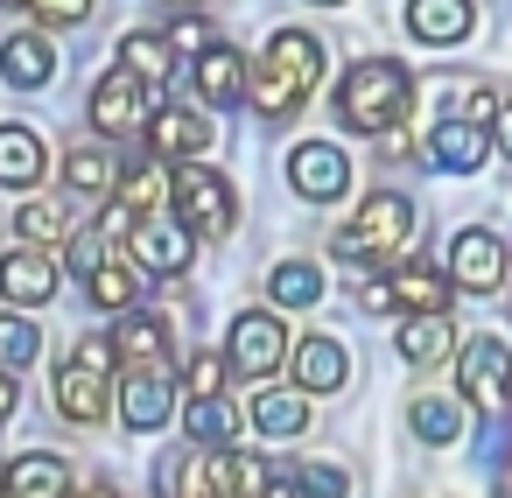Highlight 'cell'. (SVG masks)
I'll return each instance as SVG.
<instances>
[{"instance_id": "4dcf8cb0", "label": "cell", "mask_w": 512, "mask_h": 498, "mask_svg": "<svg viewBox=\"0 0 512 498\" xmlns=\"http://www.w3.org/2000/svg\"><path fill=\"white\" fill-rule=\"evenodd\" d=\"M407 428H414L421 442H456V435H463V407H456V400L421 393V400L407 407Z\"/></svg>"}, {"instance_id": "c3c4849f", "label": "cell", "mask_w": 512, "mask_h": 498, "mask_svg": "<svg viewBox=\"0 0 512 498\" xmlns=\"http://www.w3.org/2000/svg\"><path fill=\"white\" fill-rule=\"evenodd\" d=\"M169 8H197V0H169Z\"/></svg>"}, {"instance_id": "e0dca14e", "label": "cell", "mask_w": 512, "mask_h": 498, "mask_svg": "<svg viewBox=\"0 0 512 498\" xmlns=\"http://www.w3.org/2000/svg\"><path fill=\"white\" fill-rule=\"evenodd\" d=\"M57 414H64V421H78V428L106 421V414H113V400H106V372H92V365L64 358V365H57Z\"/></svg>"}, {"instance_id": "ba28073f", "label": "cell", "mask_w": 512, "mask_h": 498, "mask_svg": "<svg viewBox=\"0 0 512 498\" xmlns=\"http://www.w3.org/2000/svg\"><path fill=\"white\" fill-rule=\"evenodd\" d=\"M225 351H232V372H239V379H267V372L295 351V337H288V323H281L274 309H246V316L232 323Z\"/></svg>"}, {"instance_id": "8fae6325", "label": "cell", "mask_w": 512, "mask_h": 498, "mask_svg": "<svg viewBox=\"0 0 512 498\" xmlns=\"http://www.w3.org/2000/svg\"><path fill=\"white\" fill-rule=\"evenodd\" d=\"M449 281H456L463 295L505 288V246H498V232H484V225L456 232V246H449Z\"/></svg>"}, {"instance_id": "d6a6232c", "label": "cell", "mask_w": 512, "mask_h": 498, "mask_svg": "<svg viewBox=\"0 0 512 498\" xmlns=\"http://www.w3.org/2000/svg\"><path fill=\"white\" fill-rule=\"evenodd\" d=\"M183 428H190L197 449H204V442L225 449V442H232V407H225V400H190V407H183Z\"/></svg>"}, {"instance_id": "7c38bea8", "label": "cell", "mask_w": 512, "mask_h": 498, "mask_svg": "<svg viewBox=\"0 0 512 498\" xmlns=\"http://www.w3.org/2000/svg\"><path fill=\"white\" fill-rule=\"evenodd\" d=\"M0 295H8L15 309H43L57 295V260L43 246H15V253H0Z\"/></svg>"}, {"instance_id": "484cf974", "label": "cell", "mask_w": 512, "mask_h": 498, "mask_svg": "<svg viewBox=\"0 0 512 498\" xmlns=\"http://www.w3.org/2000/svg\"><path fill=\"white\" fill-rule=\"evenodd\" d=\"M85 295H92V309L127 316V309L141 302V281H134V267H120V260H99V267L85 274Z\"/></svg>"}, {"instance_id": "277c9868", "label": "cell", "mask_w": 512, "mask_h": 498, "mask_svg": "<svg viewBox=\"0 0 512 498\" xmlns=\"http://www.w3.org/2000/svg\"><path fill=\"white\" fill-rule=\"evenodd\" d=\"M169 204H176V218H183L197 239H204V232H211V239H225V232H232V218H239L232 183H225L218 169H197V162H190V169H176V197H169Z\"/></svg>"}, {"instance_id": "74e56055", "label": "cell", "mask_w": 512, "mask_h": 498, "mask_svg": "<svg viewBox=\"0 0 512 498\" xmlns=\"http://www.w3.org/2000/svg\"><path fill=\"white\" fill-rule=\"evenodd\" d=\"M267 484H274V470H267L260 456H239V449H232V491H239V498H260Z\"/></svg>"}, {"instance_id": "4fadbf2b", "label": "cell", "mask_w": 512, "mask_h": 498, "mask_svg": "<svg viewBox=\"0 0 512 498\" xmlns=\"http://www.w3.org/2000/svg\"><path fill=\"white\" fill-rule=\"evenodd\" d=\"M0 498H71V463L57 449L8 456V470H0Z\"/></svg>"}, {"instance_id": "d4e9b609", "label": "cell", "mask_w": 512, "mask_h": 498, "mask_svg": "<svg viewBox=\"0 0 512 498\" xmlns=\"http://www.w3.org/2000/svg\"><path fill=\"white\" fill-rule=\"evenodd\" d=\"M113 344H120V358H127V365H162V358H169V323H162V316L127 309V316H120V330H113Z\"/></svg>"}, {"instance_id": "e575fe53", "label": "cell", "mask_w": 512, "mask_h": 498, "mask_svg": "<svg viewBox=\"0 0 512 498\" xmlns=\"http://www.w3.org/2000/svg\"><path fill=\"white\" fill-rule=\"evenodd\" d=\"M36 351H43L36 323H22V316H0V365H8V372H22V365H36Z\"/></svg>"}, {"instance_id": "7a4b0ae2", "label": "cell", "mask_w": 512, "mask_h": 498, "mask_svg": "<svg viewBox=\"0 0 512 498\" xmlns=\"http://www.w3.org/2000/svg\"><path fill=\"white\" fill-rule=\"evenodd\" d=\"M316 78H323V43L309 36V29H281L274 43H267V64L253 71V106H260V120H288L309 92H316Z\"/></svg>"}, {"instance_id": "603a6c76", "label": "cell", "mask_w": 512, "mask_h": 498, "mask_svg": "<svg viewBox=\"0 0 512 498\" xmlns=\"http://www.w3.org/2000/svg\"><path fill=\"white\" fill-rule=\"evenodd\" d=\"M113 197H120L134 218H155V211L176 197V176H169L162 155H155V162H141V169H120V190H113Z\"/></svg>"}, {"instance_id": "2e32d148", "label": "cell", "mask_w": 512, "mask_h": 498, "mask_svg": "<svg viewBox=\"0 0 512 498\" xmlns=\"http://www.w3.org/2000/svg\"><path fill=\"white\" fill-rule=\"evenodd\" d=\"M288 365H295V386L302 393H337L344 379H351V358H344V344L337 337H295V351H288Z\"/></svg>"}, {"instance_id": "f1b7e54d", "label": "cell", "mask_w": 512, "mask_h": 498, "mask_svg": "<svg viewBox=\"0 0 512 498\" xmlns=\"http://www.w3.org/2000/svg\"><path fill=\"white\" fill-rule=\"evenodd\" d=\"M253 428L260 435H302L309 428V393H260L253 400Z\"/></svg>"}, {"instance_id": "f35d334b", "label": "cell", "mask_w": 512, "mask_h": 498, "mask_svg": "<svg viewBox=\"0 0 512 498\" xmlns=\"http://www.w3.org/2000/svg\"><path fill=\"white\" fill-rule=\"evenodd\" d=\"M29 8H36L50 29H78V22L92 15V0H29Z\"/></svg>"}, {"instance_id": "8992f818", "label": "cell", "mask_w": 512, "mask_h": 498, "mask_svg": "<svg viewBox=\"0 0 512 498\" xmlns=\"http://www.w3.org/2000/svg\"><path fill=\"white\" fill-rule=\"evenodd\" d=\"M456 386L477 414H505L512 407V351L498 337H470L463 358H456Z\"/></svg>"}, {"instance_id": "6da1fadb", "label": "cell", "mask_w": 512, "mask_h": 498, "mask_svg": "<svg viewBox=\"0 0 512 498\" xmlns=\"http://www.w3.org/2000/svg\"><path fill=\"white\" fill-rule=\"evenodd\" d=\"M407 106H414V78H407V64H393V57H365V64H351L344 85H337V120H344L351 134H393V127L407 120Z\"/></svg>"}, {"instance_id": "9c48e42d", "label": "cell", "mask_w": 512, "mask_h": 498, "mask_svg": "<svg viewBox=\"0 0 512 498\" xmlns=\"http://www.w3.org/2000/svg\"><path fill=\"white\" fill-rule=\"evenodd\" d=\"M176 400H183V393H176V379H169L162 365H127V379H120V407H113V414H120L134 435H155V428L176 414Z\"/></svg>"}, {"instance_id": "f6af8a7d", "label": "cell", "mask_w": 512, "mask_h": 498, "mask_svg": "<svg viewBox=\"0 0 512 498\" xmlns=\"http://www.w3.org/2000/svg\"><path fill=\"white\" fill-rule=\"evenodd\" d=\"M85 498H120V491L113 484H85Z\"/></svg>"}, {"instance_id": "7402d4cb", "label": "cell", "mask_w": 512, "mask_h": 498, "mask_svg": "<svg viewBox=\"0 0 512 498\" xmlns=\"http://www.w3.org/2000/svg\"><path fill=\"white\" fill-rule=\"evenodd\" d=\"M449 344H456L449 309H428V316H407V323H400V358H407V365H442Z\"/></svg>"}, {"instance_id": "b9f144b4", "label": "cell", "mask_w": 512, "mask_h": 498, "mask_svg": "<svg viewBox=\"0 0 512 498\" xmlns=\"http://www.w3.org/2000/svg\"><path fill=\"white\" fill-rule=\"evenodd\" d=\"M8 414H15V379H8V365H0V428H8Z\"/></svg>"}, {"instance_id": "83f0119b", "label": "cell", "mask_w": 512, "mask_h": 498, "mask_svg": "<svg viewBox=\"0 0 512 498\" xmlns=\"http://www.w3.org/2000/svg\"><path fill=\"white\" fill-rule=\"evenodd\" d=\"M64 183H71V190H92V197H113V190H120V162H113L106 148H71V155H64Z\"/></svg>"}, {"instance_id": "bcb514c9", "label": "cell", "mask_w": 512, "mask_h": 498, "mask_svg": "<svg viewBox=\"0 0 512 498\" xmlns=\"http://www.w3.org/2000/svg\"><path fill=\"white\" fill-rule=\"evenodd\" d=\"M309 8H344V0H309Z\"/></svg>"}, {"instance_id": "d6986e66", "label": "cell", "mask_w": 512, "mask_h": 498, "mask_svg": "<svg viewBox=\"0 0 512 498\" xmlns=\"http://www.w3.org/2000/svg\"><path fill=\"white\" fill-rule=\"evenodd\" d=\"M253 92V78H246V57L239 50H225V43H211L204 57H197V99L218 113V106H239Z\"/></svg>"}, {"instance_id": "4316f807", "label": "cell", "mask_w": 512, "mask_h": 498, "mask_svg": "<svg viewBox=\"0 0 512 498\" xmlns=\"http://www.w3.org/2000/svg\"><path fill=\"white\" fill-rule=\"evenodd\" d=\"M267 295H274V309H309L323 295V267L316 260H281L267 274Z\"/></svg>"}, {"instance_id": "f546056e", "label": "cell", "mask_w": 512, "mask_h": 498, "mask_svg": "<svg viewBox=\"0 0 512 498\" xmlns=\"http://www.w3.org/2000/svg\"><path fill=\"white\" fill-rule=\"evenodd\" d=\"M169 57H176V43L169 36H155V29H134V36H120V64L127 71H141V78H169Z\"/></svg>"}, {"instance_id": "44dd1931", "label": "cell", "mask_w": 512, "mask_h": 498, "mask_svg": "<svg viewBox=\"0 0 512 498\" xmlns=\"http://www.w3.org/2000/svg\"><path fill=\"white\" fill-rule=\"evenodd\" d=\"M0 78H8L15 92H43V85L57 78L50 36H8V43H0Z\"/></svg>"}, {"instance_id": "9a60e30c", "label": "cell", "mask_w": 512, "mask_h": 498, "mask_svg": "<svg viewBox=\"0 0 512 498\" xmlns=\"http://www.w3.org/2000/svg\"><path fill=\"white\" fill-rule=\"evenodd\" d=\"M211 134H218V127H211L197 106H162V113L148 120V148H155L162 162H190V155H204Z\"/></svg>"}, {"instance_id": "3957f363", "label": "cell", "mask_w": 512, "mask_h": 498, "mask_svg": "<svg viewBox=\"0 0 512 498\" xmlns=\"http://www.w3.org/2000/svg\"><path fill=\"white\" fill-rule=\"evenodd\" d=\"M407 239H414V204L400 190H372L358 204V218L337 232V253L344 260H393Z\"/></svg>"}, {"instance_id": "ab89813d", "label": "cell", "mask_w": 512, "mask_h": 498, "mask_svg": "<svg viewBox=\"0 0 512 498\" xmlns=\"http://www.w3.org/2000/svg\"><path fill=\"white\" fill-rule=\"evenodd\" d=\"M71 260H78V274H92V267L106 260V225H85L78 246H71Z\"/></svg>"}, {"instance_id": "8d00e7d4", "label": "cell", "mask_w": 512, "mask_h": 498, "mask_svg": "<svg viewBox=\"0 0 512 498\" xmlns=\"http://www.w3.org/2000/svg\"><path fill=\"white\" fill-rule=\"evenodd\" d=\"M169 43H176L183 57H204V50H211L218 36H211V22H204V15H190V8H183V15L169 22Z\"/></svg>"}, {"instance_id": "30bf717a", "label": "cell", "mask_w": 512, "mask_h": 498, "mask_svg": "<svg viewBox=\"0 0 512 498\" xmlns=\"http://www.w3.org/2000/svg\"><path fill=\"white\" fill-rule=\"evenodd\" d=\"M288 183H295V197H309V204H337V197L351 190V155H344L337 141H302V148L288 155Z\"/></svg>"}, {"instance_id": "cb8c5ba5", "label": "cell", "mask_w": 512, "mask_h": 498, "mask_svg": "<svg viewBox=\"0 0 512 498\" xmlns=\"http://www.w3.org/2000/svg\"><path fill=\"white\" fill-rule=\"evenodd\" d=\"M386 288H393V309H407V316L449 309V295H456V281H449V274H435V267H400Z\"/></svg>"}, {"instance_id": "d590c367", "label": "cell", "mask_w": 512, "mask_h": 498, "mask_svg": "<svg viewBox=\"0 0 512 498\" xmlns=\"http://www.w3.org/2000/svg\"><path fill=\"white\" fill-rule=\"evenodd\" d=\"M295 484H302V498H351V470H344V463H323V456L302 463Z\"/></svg>"}, {"instance_id": "7bdbcfd3", "label": "cell", "mask_w": 512, "mask_h": 498, "mask_svg": "<svg viewBox=\"0 0 512 498\" xmlns=\"http://www.w3.org/2000/svg\"><path fill=\"white\" fill-rule=\"evenodd\" d=\"M491 134H498V148L512 155V106H498V120H491Z\"/></svg>"}, {"instance_id": "ffe728a7", "label": "cell", "mask_w": 512, "mask_h": 498, "mask_svg": "<svg viewBox=\"0 0 512 498\" xmlns=\"http://www.w3.org/2000/svg\"><path fill=\"white\" fill-rule=\"evenodd\" d=\"M428 155H435V169H449V176H470V169H484V155H491V134H484V120H442V127L428 134Z\"/></svg>"}, {"instance_id": "7dc6e473", "label": "cell", "mask_w": 512, "mask_h": 498, "mask_svg": "<svg viewBox=\"0 0 512 498\" xmlns=\"http://www.w3.org/2000/svg\"><path fill=\"white\" fill-rule=\"evenodd\" d=\"M0 8H29V0H0Z\"/></svg>"}, {"instance_id": "836d02e7", "label": "cell", "mask_w": 512, "mask_h": 498, "mask_svg": "<svg viewBox=\"0 0 512 498\" xmlns=\"http://www.w3.org/2000/svg\"><path fill=\"white\" fill-rule=\"evenodd\" d=\"M225 379H232V351H197L190 372H183V393H190V400H218Z\"/></svg>"}, {"instance_id": "ee69618b", "label": "cell", "mask_w": 512, "mask_h": 498, "mask_svg": "<svg viewBox=\"0 0 512 498\" xmlns=\"http://www.w3.org/2000/svg\"><path fill=\"white\" fill-rule=\"evenodd\" d=\"M260 498H302V484H288V477H274V484H267Z\"/></svg>"}, {"instance_id": "52a82bcc", "label": "cell", "mask_w": 512, "mask_h": 498, "mask_svg": "<svg viewBox=\"0 0 512 498\" xmlns=\"http://www.w3.org/2000/svg\"><path fill=\"white\" fill-rule=\"evenodd\" d=\"M155 120V99H148V78L141 71H106L99 85H92V127L106 134V141H120V134H141Z\"/></svg>"}, {"instance_id": "5bb4252c", "label": "cell", "mask_w": 512, "mask_h": 498, "mask_svg": "<svg viewBox=\"0 0 512 498\" xmlns=\"http://www.w3.org/2000/svg\"><path fill=\"white\" fill-rule=\"evenodd\" d=\"M50 176V148L36 127L22 120H0V190H36Z\"/></svg>"}, {"instance_id": "5b68a950", "label": "cell", "mask_w": 512, "mask_h": 498, "mask_svg": "<svg viewBox=\"0 0 512 498\" xmlns=\"http://www.w3.org/2000/svg\"><path fill=\"white\" fill-rule=\"evenodd\" d=\"M127 253H134V267L141 274H155V281H183L190 274V260H197V232L183 225V218H141L134 232H127Z\"/></svg>"}, {"instance_id": "1f68e13d", "label": "cell", "mask_w": 512, "mask_h": 498, "mask_svg": "<svg viewBox=\"0 0 512 498\" xmlns=\"http://www.w3.org/2000/svg\"><path fill=\"white\" fill-rule=\"evenodd\" d=\"M15 232H22L29 246H50V239H64V232H71V218H64V204H57V197H29V204L15 211Z\"/></svg>"}, {"instance_id": "ac0fdd59", "label": "cell", "mask_w": 512, "mask_h": 498, "mask_svg": "<svg viewBox=\"0 0 512 498\" xmlns=\"http://www.w3.org/2000/svg\"><path fill=\"white\" fill-rule=\"evenodd\" d=\"M470 29H477V8H470V0H407V36H414V43L449 50V43H463Z\"/></svg>"}, {"instance_id": "60d3db41", "label": "cell", "mask_w": 512, "mask_h": 498, "mask_svg": "<svg viewBox=\"0 0 512 498\" xmlns=\"http://www.w3.org/2000/svg\"><path fill=\"white\" fill-rule=\"evenodd\" d=\"M71 358H78V365H92V372H113V365H120V344H113V337H85Z\"/></svg>"}]
</instances>
